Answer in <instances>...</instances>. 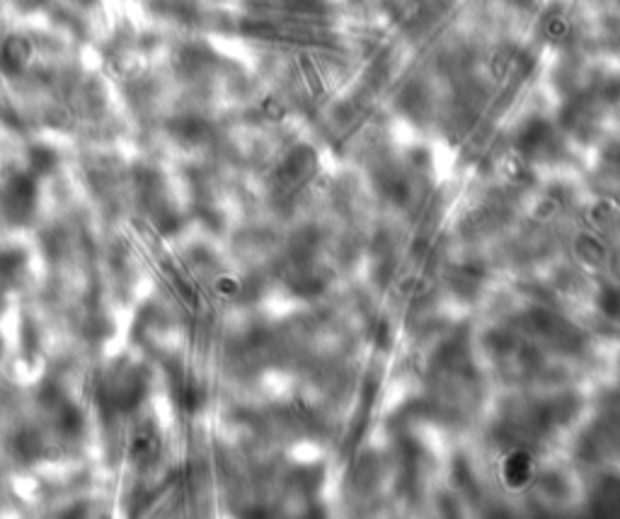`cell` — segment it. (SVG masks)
I'll use <instances>...</instances> for the list:
<instances>
[{
  "label": "cell",
  "mask_w": 620,
  "mask_h": 519,
  "mask_svg": "<svg viewBox=\"0 0 620 519\" xmlns=\"http://www.w3.org/2000/svg\"><path fill=\"white\" fill-rule=\"evenodd\" d=\"M37 202V182L32 175H15L3 190V214L10 221H25Z\"/></svg>",
  "instance_id": "cell-1"
},
{
  "label": "cell",
  "mask_w": 620,
  "mask_h": 519,
  "mask_svg": "<svg viewBox=\"0 0 620 519\" xmlns=\"http://www.w3.org/2000/svg\"><path fill=\"white\" fill-rule=\"evenodd\" d=\"M54 165H56V156L49 149H34L32 151V170H34V175L49 173Z\"/></svg>",
  "instance_id": "cell-3"
},
{
  "label": "cell",
  "mask_w": 620,
  "mask_h": 519,
  "mask_svg": "<svg viewBox=\"0 0 620 519\" xmlns=\"http://www.w3.org/2000/svg\"><path fill=\"white\" fill-rule=\"evenodd\" d=\"M32 54V41L27 37H20V34H10V37L0 41V68L5 73H20L29 63Z\"/></svg>",
  "instance_id": "cell-2"
}]
</instances>
